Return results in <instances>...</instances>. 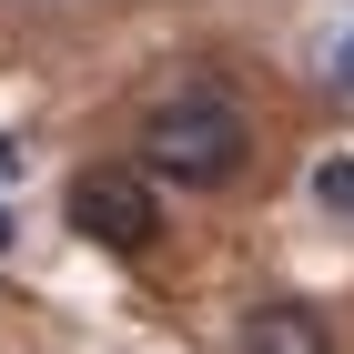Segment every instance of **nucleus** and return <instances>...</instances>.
<instances>
[{
	"mask_svg": "<svg viewBox=\"0 0 354 354\" xmlns=\"http://www.w3.org/2000/svg\"><path fill=\"white\" fill-rule=\"evenodd\" d=\"M71 233L102 253H152L162 243V183L142 162H102V172H71Z\"/></svg>",
	"mask_w": 354,
	"mask_h": 354,
	"instance_id": "nucleus-2",
	"label": "nucleus"
},
{
	"mask_svg": "<svg viewBox=\"0 0 354 354\" xmlns=\"http://www.w3.org/2000/svg\"><path fill=\"white\" fill-rule=\"evenodd\" d=\"M10 243H21V233H10V213H0V253H10Z\"/></svg>",
	"mask_w": 354,
	"mask_h": 354,
	"instance_id": "nucleus-6",
	"label": "nucleus"
},
{
	"mask_svg": "<svg viewBox=\"0 0 354 354\" xmlns=\"http://www.w3.org/2000/svg\"><path fill=\"white\" fill-rule=\"evenodd\" d=\"M314 203L324 213H354V162H314Z\"/></svg>",
	"mask_w": 354,
	"mask_h": 354,
	"instance_id": "nucleus-4",
	"label": "nucleus"
},
{
	"mask_svg": "<svg viewBox=\"0 0 354 354\" xmlns=\"http://www.w3.org/2000/svg\"><path fill=\"white\" fill-rule=\"evenodd\" d=\"M334 91H354V41H334V71H324Z\"/></svg>",
	"mask_w": 354,
	"mask_h": 354,
	"instance_id": "nucleus-5",
	"label": "nucleus"
},
{
	"mask_svg": "<svg viewBox=\"0 0 354 354\" xmlns=\"http://www.w3.org/2000/svg\"><path fill=\"white\" fill-rule=\"evenodd\" d=\"M132 152H142V172L162 192H233L253 172V122L223 91H172V102H152Z\"/></svg>",
	"mask_w": 354,
	"mask_h": 354,
	"instance_id": "nucleus-1",
	"label": "nucleus"
},
{
	"mask_svg": "<svg viewBox=\"0 0 354 354\" xmlns=\"http://www.w3.org/2000/svg\"><path fill=\"white\" fill-rule=\"evenodd\" d=\"M243 354H334V324L314 314V304L273 294V304H253V314H243Z\"/></svg>",
	"mask_w": 354,
	"mask_h": 354,
	"instance_id": "nucleus-3",
	"label": "nucleus"
}]
</instances>
